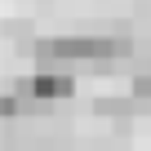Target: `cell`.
I'll use <instances>...</instances> for the list:
<instances>
[{"instance_id":"cell-2","label":"cell","mask_w":151,"mask_h":151,"mask_svg":"<svg viewBox=\"0 0 151 151\" xmlns=\"http://www.w3.org/2000/svg\"><path fill=\"white\" fill-rule=\"evenodd\" d=\"M18 93L31 102V111H45L49 102H62V98H71V93H76V76H71V71L40 67V71H31L27 80L18 85Z\"/></svg>"},{"instance_id":"cell-4","label":"cell","mask_w":151,"mask_h":151,"mask_svg":"<svg viewBox=\"0 0 151 151\" xmlns=\"http://www.w3.org/2000/svg\"><path fill=\"white\" fill-rule=\"evenodd\" d=\"M147 76H151V62H147Z\"/></svg>"},{"instance_id":"cell-3","label":"cell","mask_w":151,"mask_h":151,"mask_svg":"<svg viewBox=\"0 0 151 151\" xmlns=\"http://www.w3.org/2000/svg\"><path fill=\"white\" fill-rule=\"evenodd\" d=\"M138 107H142V98H133V93H129V98H98V107H93V111H98V116H116V120H120V116H133Z\"/></svg>"},{"instance_id":"cell-1","label":"cell","mask_w":151,"mask_h":151,"mask_svg":"<svg viewBox=\"0 0 151 151\" xmlns=\"http://www.w3.org/2000/svg\"><path fill=\"white\" fill-rule=\"evenodd\" d=\"M133 40L124 31H76V36H49L36 45V58L45 62H111L124 58Z\"/></svg>"}]
</instances>
